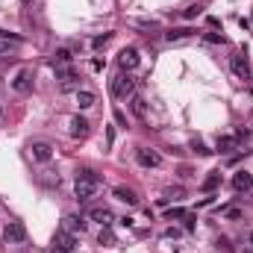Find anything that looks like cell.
Listing matches in <instances>:
<instances>
[{"mask_svg": "<svg viewBox=\"0 0 253 253\" xmlns=\"http://www.w3.org/2000/svg\"><path fill=\"white\" fill-rule=\"evenodd\" d=\"M100 191H103V180H100L94 171H88V168L77 171V183H74V194H77V200H94Z\"/></svg>", "mask_w": 253, "mask_h": 253, "instance_id": "6da1fadb", "label": "cell"}, {"mask_svg": "<svg viewBox=\"0 0 253 253\" xmlns=\"http://www.w3.org/2000/svg\"><path fill=\"white\" fill-rule=\"evenodd\" d=\"M132 94H135V80H132L126 71H121V74L112 80V97L124 100V97H132Z\"/></svg>", "mask_w": 253, "mask_h": 253, "instance_id": "7a4b0ae2", "label": "cell"}, {"mask_svg": "<svg viewBox=\"0 0 253 253\" xmlns=\"http://www.w3.org/2000/svg\"><path fill=\"white\" fill-rule=\"evenodd\" d=\"M3 239H6V245H24V242H27V227H24V221H9V224L3 227Z\"/></svg>", "mask_w": 253, "mask_h": 253, "instance_id": "3957f363", "label": "cell"}, {"mask_svg": "<svg viewBox=\"0 0 253 253\" xmlns=\"http://www.w3.org/2000/svg\"><path fill=\"white\" fill-rule=\"evenodd\" d=\"M53 251H59V253H74L77 251V236L74 233H65L62 227L53 233Z\"/></svg>", "mask_w": 253, "mask_h": 253, "instance_id": "277c9868", "label": "cell"}, {"mask_svg": "<svg viewBox=\"0 0 253 253\" xmlns=\"http://www.w3.org/2000/svg\"><path fill=\"white\" fill-rule=\"evenodd\" d=\"M135 162L141 168H159L162 165V153L159 150H150V147H138L135 150Z\"/></svg>", "mask_w": 253, "mask_h": 253, "instance_id": "5b68a950", "label": "cell"}, {"mask_svg": "<svg viewBox=\"0 0 253 253\" xmlns=\"http://www.w3.org/2000/svg\"><path fill=\"white\" fill-rule=\"evenodd\" d=\"M12 88H15L18 94H30V91H33V71H30V68H21V71L15 74V80H12Z\"/></svg>", "mask_w": 253, "mask_h": 253, "instance_id": "8992f818", "label": "cell"}, {"mask_svg": "<svg viewBox=\"0 0 253 253\" xmlns=\"http://www.w3.org/2000/svg\"><path fill=\"white\" fill-rule=\"evenodd\" d=\"M30 156L36 162H50L53 159V144L50 141H30Z\"/></svg>", "mask_w": 253, "mask_h": 253, "instance_id": "52a82bcc", "label": "cell"}, {"mask_svg": "<svg viewBox=\"0 0 253 253\" xmlns=\"http://www.w3.org/2000/svg\"><path fill=\"white\" fill-rule=\"evenodd\" d=\"M138 62H141V56H138V50L135 47H124L121 53H118V68L121 71H132V68H138Z\"/></svg>", "mask_w": 253, "mask_h": 253, "instance_id": "ba28073f", "label": "cell"}, {"mask_svg": "<svg viewBox=\"0 0 253 253\" xmlns=\"http://www.w3.org/2000/svg\"><path fill=\"white\" fill-rule=\"evenodd\" d=\"M59 77H62V83H59V88H62V91H80V74H77L74 68L59 71Z\"/></svg>", "mask_w": 253, "mask_h": 253, "instance_id": "9c48e42d", "label": "cell"}, {"mask_svg": "<svg viewBox=\"0 0 253 253\" xmlns=\"http://www.w3.org/2000/svg\"><path fill=\"white\" fill-rule=\"evenodd\" d=\"M91 221H97L100 227H112L115 224V212L109 206H94L91 209Z\"/></svg>", "mask_w": 253, "mask_h": 253, "instance_id": "30bf717a", "label": "cell"}, {"mask_svg": "<svg viewBox=\"0 0 253 253\" xmlns=\"http://www.w3.org/2000/svg\"><path fill=\"white\" fill-rule=\"evenodd\" d=\"M62 230L65 233H85V221H83V215H65L62 218Z\"/></svg>", "mask_w": 253, "mask_h": 253, "instance_id": "8fae6325", "label": "cell"}, {"mask_svg": "<svg viewBox=\"0 0 253 253\" xmlns=\"http://www.w3.org/2000/svg\"><path fill=\"white\" fill-rule=\"evenodd\" d=\"M71 62H74V56H71V50H68V47H59V50L53 53V59H50V65H53L56 71H65V68H71Z\"/></svg>", "mask_w": 253, "mask_h": 253, "instance_id": "7c38bea8", "label": "cell"}, {"mask_svg": "<svg viewBox=\"0 0 253 253\" xmlns=\"http://www.w3.org/2000/svg\"><path fill=\"white\" fill-rule=\"evenodd\" d=\"M230 68H233V74H236L239 80H251V65H248V59H245V56H233Z\"/></svg>", "mask_w": 253, "mask_h": 253, "instance_id": "4fadbf2b", "label": "cell"}, {"mask_svg": "<svg viewBox=\"0 0 253 253\" xmlns=\"http://www.w3.org/2000/svg\"><path fill=\"white\" fill-rule=\"evenodd\" d=\"M68 126H71V135H74V138H85V135H88V121L80 118V115H74V118L68 121Z\"/></svg>", "mask_w": 253, "mask_h": 253, "instance_id": "5bb4252c", "label": "cell"}, {"mask_svg": "<svg viewBox=\"0 0 253 253\" xmlns=\"http://www.w3.org/2000/svg\"><path fill=\"white\" fill-rule=\"evenodd\" d=\"M233 189H236V191H251L253 189V174H248V171H239V174L233 177Z\"/></svg>", "mask_w": 253, "mask_h": 253, "instance_id": "9a60e30c", "label": "cell"}, {"mask_svg": "<svg viewBox=\"0 0 253 253\" xmlns=\"http://www.w3.org/2000/svg\"><path fill=\"white\" fill-rule=\"evenodd\" d=\"M94 103H97L94 91H88V88H80V91H77V106H80V109H91Z\"/></svg>", "mask_w": 253, "mask_h": 253, "instance_id": "2e32d148", "label": "cell"}, {"mask_svg": "<svg viewBox=\"0 0 253 253\" xmlns=\"http://www.w3.org/2000/svg\"><path fill=\"white\" fill-rule=\"evenodd\" d=\"M129 109H132L135 118H144V115H147V100H144L141 94H132V97H129Z\"/></svg>", "mask_w": 253, "mask_h": 253, "instance_id": "e0dca14e", "label": "cell"}, {"mask_svg": "<svg viewBox=\"0 0 253 253\" xmlns=\"http://www.w3.org/2000/svg\"><path fill=\"white\" fill-rule=\"evenodd\" d=\"M115 197L124 200L126 206H135V203H138V194H135L132 189H126V186H115Z\"/></svg>", "mask_w": 253, "mask_h": 253, "instance_id": "ac0fdd59", "label": "cell"}, {"mask_svg": "<svg viewBox=\"0 0 253 253\" xmlns=\"http://www.w3.org/2000/svg\"><path fill=\"white\" fill-rule=\"evenodd\" d=\"M194 36V30L191 27H180V30H171V33H165V39L174 44V42H186V39H191Z\"/></svg>", "mask_w": 253, "mask_h": 253, "instance_id": "d6986e66", "label": "cell"}, {"mask_svg": "<svg viewBox=\"0 0 253 253\" xmlns=\"http://www.w3.org/2000/svg\"><path fill=\"white\" fill-rule=\"evenodd\" d=\"M97 245H103V248H112V245H115V233H112V227H100Z\"/></svg>", "mask_w": 253, "mask_h": 253, "instance_id": "ffe728a7", "label": "cell"}, {"mask_svg": "<svg viewBox=\"0 0 253 253\" xmlns=\"http://www.w3.org/2000/svg\"><path fill=\"white\" fill-rule=\"evenodd\" d=\"M218 186H221V174L218 171H209V177L203 180V191H215Z\"/></svg>", "mask_w": 253, "mask_h": 253, "instance_id": "44dd1931", "label": "cell"}, {"mask_svg": "<svg viewBox=\"0 0 253 253\" xmlns=\"http://www.w3.org/2000/svg\"><path fill=\"white\" fill-rule=\"evenodd\" d=\"M218 150H221V153H230V150H236V138H233V135H224V138H218Z\"/></svg>", "mask_w": 253, "mask_h": 253, "instance_id": "7402d4cb", "label": "cell"}, {"mask_svg": "<svg viewBox=\"0 0 253 253\" xmlns=\"http://www.w3.org/2000/svg\"><path fill=\"white\" fill-rule=\"evenodd\" d=\"M203 39H206V42H209V44H224V42H227V39H224V36H221V33H206V36H203Z\"/></svg>", "mask_w": 253, "mask_h": 253, "instance_id": "603a6c76", "label": "cell"}, {"mask_svg": "<svg viewBox=\"0 0 253 253\" xmlns=\"http://www.w3.org/2000/svg\"><path fill=\"white\" fill-rule=\"evenodd\" d=\"M15 44H18V42H6V39H3V42H0V59H3V56H9Z\"/></svg>", "mask_w": 253, "mask_h": 253, "instance_id": "cb8c5ba5", "label": "cell"}, {"mask_svg": "<svg viewBox=\"0 0 253 253\" xmlns=\"http://www.w3.org/2000/svg\"><path fill=\"white\" fill-rule=\"evenodd\" d=\"M109 39H112V33H106V36H97V39H94V47L100 50L103 44H109Z\"/></svg>", "mask_w": 253, "mask_h": 253, "instance_id": "d4e9b609", "label": "cell"}, {"mask_svg": "<svg viewBox=\"0 0 253 253\" xmlns=\"http://www.w3.org/2000/svg\"><path fill=\"white\" fill-rule=\"evenodd\" d=\"M180 236H183V233H180L177 227H171V230H165V239H180Z\"/></svg>", "mask_w": 253, "mask_h": 253, "instance_id": "484cf974", "label": "cell"}, {"mask_svg": "<svg viewBox=\"0 0 253 253\" xmlns=\"http://www.w3.org/2000/svg\"><path fill=\"white\" fill-rule=\"evenodd\" d=\"M165 197H174L177 200V197H183V189H165Z\"/></svg>", "mask_w": 253, "mask_h": 253, "instance_id": "4316f807", "label": "cell"}, {"mask_svg": "<svg viewBox=\"0 0 253 253\" xmlns=\"http://www.w3.org/2000/svg\"><path fill=\"white\" fill-rule=\"evenodd\" d=\"M183 221H186V230H194V215H191V212L183 215Z\"/></svg>", "mask_w": 253, "mask_h": 253, "instance_id": "83f0119b", "label": "cell"}, {"mask_svg": "<svg viewBox=\"0 0 253 253\" xmlns=\"http://www.w3.org/2000/svg\"><path fill=\"white\" fill-rule=\"evenodd\" d=\"M183 215H186L183 209H168V218H171V221H174V218H183Z\"/></svg>", "mask_w": 253, "mask_h": 253, "instance_id": "f1b7e54d", "label": "cell"}, {"mask_svg": "<svg viewBox=\"0 0 253 253\" xmlns=\"http://www.w3.org/2000/svg\"><path fill=\"white\" fill-rule=\"evenodd\" d=\"M224 215H227V218H242V212H239V209H224Z\"/></svg>", "mask_w": 253, "mask_h": 253, "instance_id": "f546056e", "label": "cell"}, {"mask_svg": "<svg viewBox=\"0 0 253 253\" xmlns=\"http://www.w3.org/2000/svg\"><path fill=\"white\" fill-rule=\"evenodd\" d=\"M194 15H200V6H191V9H186V18H194Z\"/></svg>", "mask_w": 253, "mask_h": 253, "instance_id": "4dcf8cb0", "label": "cell"}, {"mask_svg": "<svg viewBox=\"0 0 253 253\" xmlns=\"http://www.w3.org/2000/svg\"><path fill=\"white\" fill-rule=\"evenodd\" d=\"M194 150H197V153H200V156H209V150H206V147H203V144H197V141H194Z\"/></svg>", "mask_w": 253, "mask_h": 253, "instance_id": "1f68e13d", "label": "cell"}, {"mask_svg": "<svg viewBox=\"0 0 253 253\" xmlns=\"http://www.w3.org/2000/svg\"><path fill=\"white\" fill-rule=\"evenodd\" d=\"M251 248H253V233H251Z\"/></svg>", "mask_w": 253, "mask_h": 253, "instance_id": "d6a6232c", "label": "cell"}, {"mask_svg": "<svg viewBox=\"0 0 253 253\" xmlns=\"http://www.w3.org/2000/svg\"><path fill=\"white\" fill-rule=\"evenodd\" d=\"M0 118H3V109H0Z\"/></svg>", "mask_w": 253, "mask_h": 253, "instance_id": "836d02e7", "label": "cell"}]
</instances>
